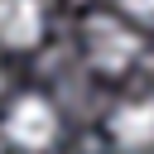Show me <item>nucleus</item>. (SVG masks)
<instances>
[{"mask_svg":"<svg viewBox=\"0 0 154 154\" xmlns=\"http://www.w3.org/2000/svg\"><path fill=\"white\" fill-rule=\"evenodd\" d=\"M111 135L120 149H149L154 144V101H125L116 116H111Z\"/></svg>","mask_w":154,"mask_h":154,"instance_id":"20e7f679","label":"nucleus"},{"mask_svg":"<svg viewBox=\"0 0 154 154\" xmlns=\"http://www.w3.org/2000/svg\"><path fill=\"white\" fill-rule=\"evenodd\" d=\"M43 34V10L38 0H0V43L5 48H29Z\"/></svg>","mask_w":154,"mask_h":154,"instance_id":"7ed1b4c3","label":"nucleus"},{"mask_svg":"<svg viewBox=\"0 0 154 154\" xmlns=\"http://www.w3.org/2000/svg\"><path fill=\"white\" fill-rule=\"evenodd\" d=\"M120 5H125L135 19H154V0H120Z\"/></svg>","mask_w":154,"mask_h":154,"instance_id":"39448f33","label":"nucleus"},{"mask_svg":"<svg viewBox=\"0 0 154 154\" xmlns=\"http://www.w3.org/2000/svg\"><path fill=\"white\" fill-rule=\"evenodd\" d=\"M87 58L101 72H125L140 58V34L125 29V24H116L111 14H91L87 19Z\"/></svg>","mask_w":154,"mask_h":154,"instance_id":"f257e3e1","label":"nucleus"},{"mask_svg":"<svg viewBox=\"0 0 154 154\" xmlns=\"http://www.w3.org/2000/svg\"><path fill=\"white\" fill-rule=\"evenodd\" d=\"M5 135L19 149H48L58 140V111L43 96H19L10 106V116H5Z\"/></svg>","mask_w":154,"mask_h":154,"instance_id":"f03ea898","label":"nucleus"}]
</instances>
